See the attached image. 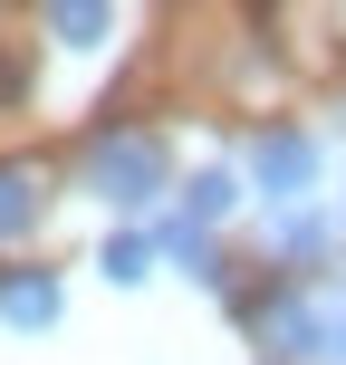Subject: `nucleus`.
I'll return each instance as SVG.
<instances>
[{
  "instance_id": "nucleus-7",
  "label": "nucleus",
  "mask_w": 346,
  "mask_h": 365,
  "mask_svg": "<svg viewBox=\"0 0 346 365\" xmlns=\"http://www.w3.org/2000/svg\"><path fill=\"white\" fill-rule=\"evenodd\" d=\"M39 29H49L58 48H106V38H116V10H106V0H49Z\"/></svg>"
},
{
  "instance_id": "nucleus-3",
  "label": "nucleus",
  "mask_w": 346,
  "mask_h": 365,
  "mask_svg": "<svg viewBox=\"0 0 346 365\" xmlns=\"http://www.w3.org/2000/svg\"><path fill=\"white\" fill-rule=\"evenodd\" d=\"M240 182H250L270 212L317 202V135H308V125H260L250 154H240Z\"/></svg>"
},
{
  "instance_id": "nucleus-2",
  "label": "nucleus",
  "mask_w": 346,
  "mask_h": 365,
  "mask_svg": "<svg viewBox=\"0 0 346 365\" xmlns=\"http://www.w3.org/2000/svg\"><path fill=\"white\" fill-rule=\"evenodd\" d=\"M77 182H87L106 212H154V202L173 192V154H164V135H145V125H106L87 145V164H77Z\"/></svg>"
},
{
  "instance_id": "nucleus-4",
  "label": "nucleus",
  "mask_w": 346,
  "mask_h": 365,
  "mask_svg": "<svg viewBox=\"0 0 346 365\" xmlns=\"http://www.w3.org/2000/svg\"><path fill=\"white\" fill-rule=\"evenodd\" d=\"M58 317H68V289H58V269H0V327L10 336H49Z\"/></svg>"
},
{
  "instance_id": "nucleus-11",
  "label": "nucleus",
  "mask_w": 346,
  "mask_h": 365,
  "mask_svg": "<svg viewBox=\"0 0 346 365\" xmlns=\"http://www.w3.org/2000/svg\"><path fill=\"white\" fill-rule=\"evenodd\" d=\"M337 221H346V202H337Z\"/></svg>"
},
{
  "instance_id": "nucleus-5",
  "label": "nucleus",
  "mask_w": 346,
  "mask_h": 365,
  "mask_svg": "<svg viewBox=\"0 0 346 365\" xmlns=\"http://www.w3.org/2000/svg\"><path fill=\"white\" fill-rule=\"evenodd\" d=\"M154 250H164L173 269L193 279V289H231V259H221V240H212V231H193L183 212H173V221H154Z\"/></svg>"
},
{
  "instance_id": "nucleus-10",
  "label": "nucleus",
  "mask_w": 346,
  "mask_h": 365,
  "mask_svg": "<svg viewBox=\"0 0 346 365\" xmlns=\"http://www.w3.org/2000/svg\"><path fill=\"white\" fill-rule=\"evenodd\" d=\"M154 259H164V250H154V231H135V221H126V231H106L96 269H106L116 289H145V279H154Z\"/></svg>"
},
{
  "instance_id": "nucleus-9",
  "label": "nucleus",
  "mask_w": 346,
  "mask_h": 365,
  "mask_svg": "<svg viewBox=\"0 0 346 365\" xmlns=\"http://www.w3.org/2000/svg\"><path fill=\"white\" fill-rule=\"evenodd\" d=\"M39 212H49V182H39V164H0V240H29Z\"/></svg>"
},
{
  "instance_id": "nucleus-6",
  "label": "nucleus",
  "mask_w": 346,
  "mask_h": 365,
  "mask_svg": "<svg viewBox=\"0 0 346 365\" xmlns=\"http://www.w3.org/2000/svg\"><path fill=\"white\" fill-rule=\"evenodd\" d=\"M270 250H279V259H327V250H337V212H327V202L270 212Z\"/></svg>"
},
{
  "instance_id": "nucleus-1",
  "label": "nucleus",
  "mask_w": 346,
  "mask_h": 365,
  "mask_svg": "<svg viewBox=\"0 0 346 365\" xmlns=\"http://www.w3.org/2000/svg\"><path fill=\"white\" fill-rule=\"evenodd\" d=\"M240 327L279 365H346V269H308V279L279 269L260 298H240Z\"/></svg>"
},
{
  "instance_id": "nucleus-8",
  "label": "nucleus",
  "mask_w": 346,
  "mask_h": 365,
  "mask_svg": "<svg viewBox=\"0 0 346 365\" xmlns=\"http://www.w3.org/2000/svg\"><path fill=\"white\" fill-rule=\"evenodd\" d=\"M240 192H250V182H240L231 164H202L193 182H183V221H193V231H212V221L240 212Z\"/></svg>"
}]
</instances>
